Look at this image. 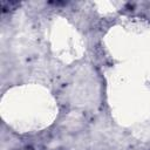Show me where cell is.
<instances>
[{
    "instance_id": "obj_1",
    "label": "cell",
    "mask_w": 150,
    "mask_h": 150,
    "mask_svg": "<svg viewBox=\"0 0 150 150\" xmlns=\"http://www.w3.org/2000/svg\"><path fill=\"white\" fill-rule=\"evenodd\" d=\"M28 150H32V149H28Z\"/></svg>"
}]
</instances>
